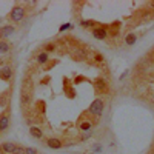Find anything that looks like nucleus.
I'll return each instance as SVG.
<instances>
[{
    "label": "nucleus",
    "instance_id": "obj_14",
    "mask_svg": "<svg viewBox=\"0 0 154 154\" xmlns=\"http://www.w3.org/2000/svg\"><path fill=\"white\" fill-rule=\"evenodd\" d=\"M9 48H11V45H9L6 40H0V54L9 53Z\"/></svg>",
    "mask_w": 154,
    "mask_h": 154
},
{
    "label": "nucleus",
    "instance_id": "obj_22",
    "mask_svg": "<svg viewBox=\"0 0 154 154\" xmlns=\"http://www.w3.org/2000/svg\"><path fill=\"white\" fill-rule=\"evenodd\" d=\"M0 23H2V17H0Z\"/></svg>",
    "mask_w": 154,
    "mask_h": 154
},
{
    "label": "nucleus",
    "instance_id": "obj_13",
    "mask_svg": "<svg viewBox=\"0 0 154 154\" xmlns=\"http://www.w3.org/2000/svg\"><path fill=\"white\" fill-rule=\"evenodd\" d=\"M80 25H82L83 28H93L94 29V28H97L99 23L96 20H80Z\"/></svg>",
    "mask_w": 154,
    "mask_h": 154
},
{
    "label": "nucleus",
    "instance_id": "obj_3",
    "mask_svg": "<svg viewBox=\"0 0 154 154\" xmlns=\"http://www.w3.org/2000/svg\"><path fill=\"white\" fill-rule=\"evenodd\" d=\"M9 111L5 109L2 114H0V134H3L5 131H8V128H9Z\"/></svg>",
    "mask_w": 154,
    "mask_h": 154
},
{
    "label": "nucleus",
    "instance_id": "obj_6",
    "mask_svg": "<svg viewBox=\"0 0 154 154\" xmlns=\"http://www.w3.org/2000/svg\"><path fill=\"white\" fill-rule=\"evenodd\" d=\"M11 79H12V68H11L9 65L0 68V80H3V82H9Z\"/></svg>",
    "mask_w": 154,
    "mask_h": 154
},
{
    "label": "nucleus",
    "instance_id": "obj_12",
    "mask_svg": "<svg viewBox=\"0 0 154 154\" xmlns=\"http://www.w3.org/2000/svg\"><path fill=\"white\" fill-rule=\"evenodd\" d=\"M136 40H137V35L133 34V32H130L128 35H125V43H126L128 46H133V45L136 43Z\"/></svg>",
    "mask_w": 154,
    "mask_h": 154
},
{
    "label": "nucleus",
    "instance_id": "obj_4",
    "mask_svg": "<svg viewBox=\"0 0 154 154\" xmlns=\"http://www.w3.org/2000/svg\"><path fill=\"white\" fill-rule=\"evenodd\" d=\"M14 32H16V28L12 26V25H3V26L0 28V40H6V38L11 37Z\"/></svg>",
    "mask_w": 154,
    "mask_h": 154
},
{
    "label": "nucleus",
    "instance_id": "obj_10",
    "mask_svg": "<svg viewBox=\"0 0 154 154\" xmlns=\"http://www.w3.org/2000/svg\"><path fill=\"white\" fill-rule=\"evenodd\" d=\"M37 65H46V63L49 62V54L45 53V51H40V53L37 54Z\"/></svg>",
    "mask_w": 154,
    "mask_h": 154
},
{
    "label": "nucleus",
    "instance_id": "obj_16",
    "mask_svg": "<svg viewBox=\"0 0 154 154\" xmlns=\"http://www.w3.org/2000/svg\"><path fill=\"white\" fill-rule=\"evenodd\" d=\"M12 154H26V151H25V146H20V145H17L16 146V149H14V152Z\"/></svg>",
    "mask_w": 154,
    "mask_h": 154
},
{
    "label": "nucleus",
    "instance_id": "obj_24",
    "mask_svg": "<svg viewBox=\"0 0 154 154\" xmlns=\"http://www.w3.org/2000/svg\"><path fill=\"white\" fill-rule=\"evenodd\" d=\"M38 154H42V152H38Z\"/></svg>",
    "mask_w": 154,
    "mask_h": 154
},
{
    "label": "nucleus",
    "instance_id": "obj_1",
    "mask_svg": "<svg viewBox=\"0 0 154 154\" xmlns=\"http://www.w3.org/2000/svg\"><path fill=\"white\" fill-rule=\"evenodd\" d=\"M103 109H105V102H103V99L97 97V99L93 100V103L88 106V114L93 116V117H96V119H99L100 116L103 114Z\"/></svg>",
    "mask_w": 154,
    "mask_h": 154
},
{
    "label": "nucleus",
    "instance_id": "obj_15",
    "mask_svg": "<svg viewBox=\"0 0 154 154\" xmlns=\"http://www.w3.org/2000/svg\"><path fill=\"white\" fill-rule=\"evenodd\" d=\"M56 48H57V45H56V43H46V45L43 46V51L49 54V53H54Z\"/></svg>",
    "mask_w": 154,
    "mask_h": 154
},
{
    "label": "nucleus",
    "instance_id": "obj_17",
    "mask_svg": "<svg viewBox=\"0 0 154 154\" xmlns=\"http://www.w3.org/2000/svg\"><path fill=\"white\" fill-rule=\"evenodd\" d=\"M25 151H26V154H38V151L32 146H28V148H25Z\"/></svg>",
    "mask_w": 154,
    "mask_h": 154
},
{
    "label": "nucleus",
    "instance_id": "obj_8",
    "mask_svg": "<svg viewBox=\"0 0 154 154\" xmlns=\"http://www.w3.org/2000/svg\"><path fill=\"white\" fill-rule=\"evenodd\" d=\"M93 35L94 38H97V40H105V38L108 37V32L105 31V28H94L93 29Z\"/></svg>",
    "mask_w": 154,
    "mask_h": 154
},
{
    "label": "nucleus",
    "instance_id": "obj_9",
    "mask_svg": "<svg viewBox=\"0 0 154 154\" xmlns=\"http://www.w3.org/2000/svg\"><path fill=\"white\" fill-rule=\"evenodd\" d=\"M16 143H12V142H3L2 145H0V148H2V152H6V154H12L16 149Z\"/></svg>",
    "mask_w": 154,
    "mask_h": 154
},
{
    "label": "nucleus",
    "instance_id": "obj_20",
    "mask_svg": "<svg viewBox=\"0 0 154 154\" xmlns=\"http://www.w3.org/2000/svg\"><path fill=\"white\" fill-rule=\"evenodd\" d=\"M93 151H94V152H100V151H102V146H100V145H94Z\"/></svg>",
    "mask_w": 154,
    "mask_h": 154
},
{
    "label": "nucleus",
    "instance_id": "obj_11",
    "mask_svg": "<svg viewBox=\"0 0 154 154\" xmlns=\"http://www.w3.org/2000/svg\"><path fill=\"white\" fill-rule=\"evenodd\" d=\"M29 134L34 137V139H43V131L40 130V128H37V126H31L29 128Z\"/></svg>",
    "mask_w": 154,
    "mask_h": 154
},
{
    "label": "nucleus",
    "instance_id": "obj_23",
    "mask_svg": "<svg viewBox=\"0 0 154 154\" xmlns=\"http://www.w3.org/2000/svg\"><path fill=\"white\" fill-rule=\"evenodd\" d=\"M0 152H2V148H0Z\"/></svg>",
    "mask_w": 154,
    "mask_h": 154
},
{
    "label": "nucleus",
    "instance_id": "obj_18",
    "mask_svg": "<svg viewBox=\"0 0 154 154\" xmlns=\"http://www.w3.org/2000/svg\"><path fill=\"white\" fill-rule=\"evenodd\" d=\"M71 26H72L71 23H65V25H62V26H60V29H59V31H60V32H62V31H66V29H69Z\"/></svg>",
    "mask_w": 154,
    "mask_h": 154
},
{
    "label": "nucleus",
    "instance_id": "obj_19",
    "mask_svg": "<svg viewBox=\"0 0 154 154\" xmlns=\"http://www.w3.org/2000/svg\"><path fill=\"white\" fill-rule=\"evenodd\" d=\"M91 136H93V133H91V131H88V133H83L80 139H82V140H88V139L91 137Z\"/></svg>",
    "mask_w": 154,
    "mask_h": 154
},
{
    "label": "nucleus",
    "instance_id": "obj_2",
    "mask_svg": "<svg viewBox=\"0 0 154 154\" xmlns=\"http://www.w3.org/2000/svg\"><path fill=\"white\" fill-rule=\"evenodd\" d=\"M9 20L11 22H14V23H20L23 19H25V9L22 8V6H14L11 9V12H9Z\"/></svg>",
    "mask_w": 154,
    "mask_h": 154
},
{
    "label": "nucleus",
    "instance_id": "obj_7",
    "mask_svg": "<svg viewBox=\"0 0 154 154\" xmlns=\"http://www.w3.org/2000/svg\"><path fill=\"white\" fill-rule=\"evenodd\" d=\"M93 125H94V122L93 120H80V122H77V128L82 131V133H88L89 130L93 128Z\"/></svg>",
    "mask_w": 154,
    "mask_h": 154
},
{
    "label": "nucleus",
    "instance_id": "obj_21",
    "mask_svg": "<svg viewBox=\"0 0 154 154\" xmlns=\"http://www.w3.org/2000/svg\"><path fill=\"white\" fill-rule=\"evenodd\" d=\"M2 63H3V60H2V57H0V65H2Z\"/></svg>",
    "mask_w": 154,
    "mask_h": 154
},
{
    "label": "nucleus",
    "instance_id": "obj_5",
    "mask_svg": "<svg viewBox=\"0 0 154 154\" xmlns=\"http://www.w3.org/2000/svg\"><path fill=\"white\" fill-rule=\"evenodd\" d=\"M45 143H46V146L51 148V149H60V148L65 146V143H63L59 137H49V139H46Z\"/></svg>",
    "mask_w": 154,
    "mask_h": 154
}]
</instances>
